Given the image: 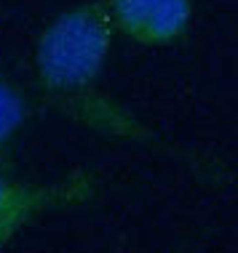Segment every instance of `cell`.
Here are the masks:
<instances>
[{"mask_svg":"<svg viewBox=\"0 0 238 253\" xmlns=\"http://www.w3.org/2000/svg\"><path fill=\"white\" fill-rule=\"evenodd\" d=\"M113 43V27L99 0L78 3L59 13L43 30L35 48L38 85L64 112H83V120L110 133L137 139V126L97 96V80L105 70Z\"/></svg>","mask_w":238,"mask_h":253,"instance_id":"obj_1","label":"cell"},{"mask_svg":"<svg viewBox=\"0 0 238 253\" xmlns=\"http://www.w3.org/2000/svg\"><path fill=\"white\" fill-rule=\"evenodd\" d=\"M94 192L97 179L88 170H75L59 181H24L0 170V251L38 216L75 208Z\"/></svg>","mask_w":238,"mask_h":253,"instance_id":"obj_2","label":"cell"},{"mask_svg":"<svg viewBox=\"0 0 238 253\" xmlns=\"http://www.w3.org/2000/svg\"><path fill=\"white\" fill-rule=\"evenodd\" d=\"M107 22L131 43L166 48L185 38L193 0H102Z\"/></svg>","mask_w":238,"mask_h":253,"instance_id":"obj_3","label":"cell"},{"mask_svg":"<svg viewBox=\"0 0 238 253\" xmlns=\"http://www.w3.org/2000/svg\"><path fill=\"white\" fill-rule=\"evenodd\" d=\"M27 118H30V104L24 93L13 83L0 78V163L8 157V149Z\"/></svg>","mask_w":238,"mask_h":253,"instance_id":"obj_4","label":"cell"}]
</instances>
